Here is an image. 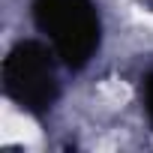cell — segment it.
Here are the masks:
<instances>
[{
	"mask_svg": "<svg viewBox=\"0 0 153 153\" xmlns=\"http://www.w3.org/2000/svg\"><path fill=\"white\" fill-rule=\"evenodd\" d=\"M63 72L57 51L42 36H21L0 60V93L33 123H45L63 99Z\"/></svg>",
	"mask_w": 153,
	"mask_h": 153,
	"instance_id": "1",
	"label": "cell"
},
{
	"mask_svg": "<svg viewBox=\"0 0 153 153\" xmlns=\"http://www.w3.org/2000/svg\"><path fill=\"white\" fill-rule=\"evenodd\" d=\"M33 30L57 51L69 75H81L102 51L105 21L96 0H30Z\"/></svg>",
	"mask_w": 153,
	"mask_h": 153,
	"instance_id": "2",
	"label": "cell"
},
{
	"mask_svg": "<svg viewBox=\"0 0 153 153\" xmlns=\"http://www.w3.org/2000/svg\"><path fill=\"white\" fill-rule=\"evenodd\" d=\"M138 99H141V114L147 120V129L153 132V69H147L138 81Z\"/></svg>",
	"mask_w": 153,
	"mask_h": 153,
	"instance_id": "3",
	"label": "cell"
}]
</instances>
